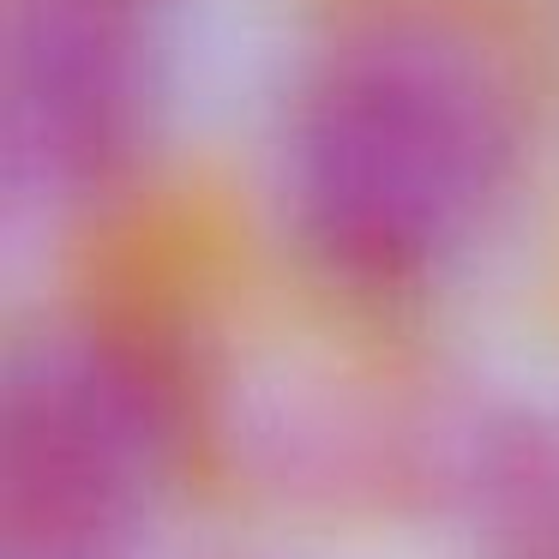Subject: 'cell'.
I'll return each instance as SVG.
<instances>
[{
	"instance_id": "6da1fadb",
	"label": "cell",
	"mask_w": 559,
	"mask_h": 559,
	"mask_svg": "<svg viewBox=\"0 0 559 559\" xmlns=\"http://www.w3.org/2000/svg\"><path fill=\"white\" fill-rule=\"evenodd\" d=\"M518 163L499 73L427 25L337 43L283 139V205L301 253L349 295H403L481 235Z\"/></svg>"
},
{
	"instance_id": "3957f363",
	"label": "cell",
	"mask_w": 559,
	"mask_h": 559,
	"mask_svg": "<svg viewBox=\"0 0 559 559\" xmlns=\"http://www.w3.org/2000/svg\"><path fill=\"white\" fill-rule=\"evenodd\" d=\"M151 0H13L0 55L7 181L37 205L103 199L145 145Z\"/></svg>"
},
{
	"instance_id": "7a4b0ae2",
	"label": "cell",
	"mask_w": 559,
	"mask_h": 559,
	"mask_svg": "<svg viewBox=\"0 0 559 559\" xmlns=\"http://www.w3.org/2000/svg\"><path fill=\"white\" fill-rule=\"evenodd\" d=\"M187 421L157 331L91 319L25 343L0 379V559H133Z\"/></svg>"
},
{
	"instance_id": "277c9868",
	"label": "cell",
	"mask_w": 559,
	"mask_h": 559,
	"mask_svg": "<svg viewBox=\"0 0 559 559\" xmlns=\"http://www.w3.org/2000/svg\"><path fill=\"white\" fill-rule=\"evenodd\" d=\"M463 499L487 559H559V421H487Z\"/></svg>"
}]
</instances>
